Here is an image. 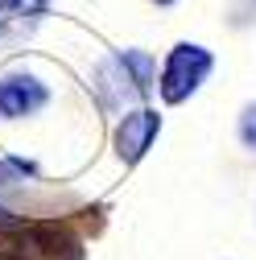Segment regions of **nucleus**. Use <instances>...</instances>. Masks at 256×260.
<instances>
[{"mask_svg":"<svg viewBox=\"0 0 256 260\" xmlns=\"http://www.w3.org/2000/svg\"><path fill=\"white\" fill-rule=\"evenodd\" d=\"M157 128H162V116H157V112H149V108L128 112V116L120 120V128H116V153H120L124 161H141L145 149H149L153 137H157Z\"/></svg>","mask_w":256,"mask_h":260,"instance_id":"nucleus-4","label":"nucleus"},{"mask_svg":"<svg viewBox=\"0 0 256 260\" xmlns=\"http://www.w3.org/2000/svg\"><path fill=\"white\" fill-rule=\"evenodd\" d=\"M162 5H170V0H162Z\"/></svg>","mask_w":256,"mask_h":260,"instance_id":"nucleus-7","label":"nucleus"},{"mask_svg":"<svg viewBox=\"0 0 256 260\" xmlns=\"http://www.w3.org/2000/svg\"><path fill=\"white\" fill-rule=\"evenodd\" d=\"M42 5H46V0H0V29L21 25L25 17H34Z\"/></svg>","mask_w":256,"mask_h":260,"instance_id":"nucleus-5","label":"nucleus"},{"mask_svg":"<svg viewBox=\"0 0 256 260\" xmlns=\"http://www.w3.org/2000/svg\"><path fill=\"white\" fill-rule=\"evenodd\" d=\"M240 137H244V145L256 149V108H248V112L240 116Z\"/></svg>","mask_w":256,"mask_h":260,"instance_id":"nucleus-6","label":"nucleus"},{"mask_svg":"<svg viewBox=\"0 0 256 260\" xmlns=\"http://www.w3.org/2000/svg\"><path fill=\"white\" fill-rule=\"evenodd\" d=\"M207 71H211V54L203 46H190V42L174 46L166 58V71H162V95L170 104H182L190 91H199Z\"/></svg>","mask_w":256,"mask_h":260,"instance_id":"nucleus-2","label":"nucleus"},{"mask_svg":"<svg viewBox=\"0 0 256 260\" xmlns=\"http://www.w3.org/2000/svg\"><path fill=\"white\" fill-rule=\"evenodd\" d=\"M46 100H50V91L34 75H5L0 79V116L5 120L34 116L38 108H46Z\"/></svg>","mask_w":256,"mask_h":260,"instance_id":"nucleus-3","label":"nucleus"},{"mask_svg":"<svg viewBox=\"0 0 256 260\" xmlns=\"http://www.w3.org/2000/svg\"><path fill=\"white\" fill-rule=\"evenodd\" d=\"M149 83H153V58L145 50H120L100 67V75H95V87H100V95L108 104L141 100L149 91Z\"/></svg>","mask_w":256,"mask_h":260,"instance_id":"nucleus-1","label":"nucleus"}]
</instances>
